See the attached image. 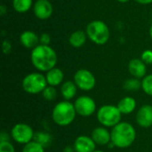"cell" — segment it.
I'll return each mask as SVG.
<instances>
[{
  "label": "cell",
  "instance_id": "1",
  "mask_svg": "<svg viewBox=\"0 0 152 152\" xmlns=\"http://www.w3.org/2000/svg\"><path fill=\"white\" fill-rule=\"evenodd\" d=\"M30 61L39 72H47L56 67L58 56L55 50L50 45H38L31 50Z\"/></svg>",
  "mask_w": 152,
  "mask_h": 152
},
{
  "label": "cell",
  "instance_id": "2",
  "mask_svg": "<svg viewBox=\"0 0 152 152\" xmlns=\"http://www.w3.org/2000/svg\"><path fill=\"white\" fill-rule=\"evenodd\" d=\"M111 142L118 149H126L133 145L136 139L134 126L128 122H120L111 131Z\"/></svg>",
  "mask_w": 152,
  "mask_h": 152
},
{
  "label": "cell",
  "instance_id": "3",
  "mask_svg": "<svg viewBox=\"0 0 152 152\" xmlns=\"http://www.w3.org/2000/svg\"><path fill=\"white\" fill-rule=\"evenodd\" d=\"M77 115L74 103L64 100L53 107L52 119L59 126H68L73 123Z\"/></svg>",
  "mask_w": 152,
  "mask_h": 152
},
{
  "label": "cell",
  "instance_id": "4",
  "mask_svg": "<svg viewBox=\"0 0 152 152\" xmlns=\"http://www.w3.org/2000/svg\"><path fill=\"white\" fill-rule=\"evenodd\" d=\"M86 33L87 37L95 45H103L108 43L110 31L108 25L100 20H94L89 22L86 28Z\"/></svg>",
  "mask_w": 152,
  "mask_h": 152
},
{
  "label": "cell",
  "instance_id": "5",
  "mask_svg": "<svg viewBox=\"0 0 152 152\" xmlns=\"http://www.w3.org/2000/svg\"><path fill=\"white\" fill-rule=\"evenodd\" d=\"M98 122L104 127L113 128L121 122L122 114L117 106L107 104L98 109L96 113Z\"/></svg>",
  "mask_w": 152,
  "mask_h": 152
},
{
  "label": "cell",
  "instance_id": "6",
  "mask_svg": "<svg viewBox=\"0 0 152 152\" xmlns=\"http://www.w3.org/2000/svg\"><path fill=\"white\" fill-rule=\"evenodd\" d=\"M45 76L41 72H32L24 77L21 81L22 89L29 94H42L47 86Z\"/></svg>",
  "mask_w": 152,
  "mask_h": 152
},
{
  "label": "cell",
  "instance_id": "7",
  "mask_svg": "<svg viewBox=\"0 0 152 152\" xmlns=\"http://www.w3.org/2000/svg\"><path fill=\"white\" fill-rule=\"evenodd\" d=\"M10 134L15 142L22 145L32 142L35 136L32 127L25 123H18L14 125L11 129Z\"/></svg>",
  "mask_w": 152,
  "mask_h": 152
},
{
  "label": "cell",
  "instance_id": "8",
  "mask_svg": "<svg viewBox=\"0 0 152 152\" xmlns=\"http://www.w3.org/2000/svg\"><path fill=\"white\" fill-rule=\"evenodd\" d=\"M74 82L78 89L85 92L93 90L96 85L94 75L86 69H80L76 71L74 74Z\"/></svg>",
  "mask_w": 152,
  "mask_h": 152
},
{
  "label": "cell",
  "instance_id": "9",
  "mask_svg": "<svg viewBox=\"0 0 152 152\" xmlns=\"http://www.w3.org/2000/svg\"><path fill=\"white\" fill-rule=\"evenodd\" d=\"M74 107L77 114L83 118L92 116L97 109L95 101L87 95H81L77 98L74 102Z\"/></svg>",
  "mask_w": 152,
  "mask_h": 152
},
{
  "label": "cell",
  "instance_id": "10",
  "mask_svg": "<svg viewBox=\"0 0 152 152\" xmlns=\"http://www.w3.org/2000/svg\"><path fill=\"white\" fill-rule=\"evenodd\" d=\"M34 15L41 20L49 19L53 12V7L49 0H37L33 5Z\"/></svg>",
  "mask_w": 152,
  "mask_h": 152
},
{
  "label": "cell",
  "instance_id": "11",
  "mask_svg": "<svg viewBox=\"0 0 152 152\" xmlns=\"http://www.w3.org/2000/svg\"><path fill=\"white\" fill-rule=\"evenodd\" d=\"M135 120L141 127L149 128L152 126V105L145 104L142 106L136 113Z\"/></svg>",
  "mask_w": 152,
  "mask_h": 152
},
{
  "label": "cell",
  "instance_id": "12",
  "mask_svg": "<svg viewBox=\"0 0 152 152\" xmlns=\"http://www.w3.org/2000/svg\"><path fill=\"white\" fill-rule=\"evenodd\" d=\"M75 152H94L96 150V144L91 136H77L73 144Z\"/></svg>",
  "mask_w": 152,
  "mask_h": 152
},
{
  "label": "cell",
  "instance_id": "13",
  "mask_svg": "<svg viewBox=\"0 0 152 152\" xmlns=\"http://www.w3.org/2000/svg\"><path fill=\"white\" fill-rule=\"evenodd\" d=\"M91 137L96 145L105 146L111 142V134L104 126H98L94 128L91 134Z\"/></svg>",
  "mask_w": 152,
  "mask_h": 152
},
{
  "label": "cell",
  "instance_id": "14",
  "mask_svg": "<svg viewBox=\"0 0 152 152\" xmlns=\"http://www.w3.org/2000/svg\"><path fill=\"white\" fill-rule=\"evenodd\" d=\"M128 71L133 77L141 79L146 76L147 67L142 59H132L128 63Z\"/></svg>",
  "mask_w": 152,
  "mask_h": 152
},
{
  "label": "cell",
  "instance_id": "15",
  "mask_svg": "<svg viewBox=\"0 0 152 152\" xmlns=\"http://www.w3.org/2000/svg\"><path fill=\"white\" fill-rule=\"evenodd\" d=\"M20 43L21 44V45L27 49H34L35 47H37L38 45H40L39 43V36L32 31V30H25L23 31L19 37Z\"/></svg>",
  "mask_w": 152,
  "mask_h": 152
},
{
  "label": "cell",
  "instance_id": "16",
  "mask_svg": "<svg viewBox=\"0 0 152 152\" xmlns=\"http://www.w3.org/2000/svg\"><path fill=\"white\" fill-rule=\"evenodd\" d=\"M45 78H46L48 86L56 87V86H58L63 83L64 72L61 69L55 67V68H53V69H52L46 72Z\"/></svg>",
  "mask_w": 152,
  "mask_h": 152
},
{
  "label": "cell",
  "instance_id": "17",
  "mask_svg": "<svg viewBox=\"0 0 152 152\" xmlns=\"http://www.w3.org/2000/svg\"><path fill=\"white\" fill-rule=\"evenodd\" d=\"M136 105V100L134 97L126 96L118 102L117 107L122 115H129L135 110Z\"/></svg>",
  "mask_w": 152,
  "mask_h": 152
},
{
  "label": "cell",
  "instance_id": "18",
  "mask_svg": "<svg viewBox=\"0 0 152 152\" xmlns=\"http://www.w3.org/2000/svg\"><path fill=\"white\" fill-rule=\"evenodd\" d=\"M77 86L74 81H65L61 86V94L65 101H70L77 95Z\"/></svg>",
  "mask_w": 152,
  "mask_h": 152
},
{
  "label": "cell",
  "instance_id": "19",
  "mask_svg": "<svg viewBox=\"0 0 152 152\" xmlns=\"http://www.w3.org/2000/svg\"><path fill=\"white\" fill-rule=\"evenodd\" d=\"M87 39V35L84 30H76L69 37V43L71 46L75 48H79L83 46Z\"/></svg>",
  "mask_w": 152,
  "mask_h": 152
},
{
  "label": "cell",
  "instance_id": "20",
  "mask_svg": "<svg viewBox=\"0 0 152 152\" xmlns=\"http://www.w3.org/2000/svg\"><path fill=\"white\" fill-rule=\"evenodd\" d=\"M12 8L19 13H25L33 8V0H12Z\"/></svg>",
  "mask_w": 152,
  "mask_h": 152
},
{
  "label": "cell",
  "instance_id": "21",
  "mask_svg": "<svg viewBox=\"0 0 152 152\" xmlns=\"http://www.w3.org/2000/svg\"><path fill=\"white\" fill-rule=\"evenodd\" d=\"M52 140H53L52 139V135H50L49 134L45 133V132H37V133L35 134L33 141L38 142L44 148H45V147H48V146L51 145Z\"/></svg>",
  "mask_w": 152,
  "mask_h": 152
},
{
  "label": "cell",
  "instance_id": "22",
  "mask_svg": "<svg viewBox=\"0 0 152 152\" xmlns=\"http://www.w3.org/2000/svg\"><path fill=\"white\" fill-rule=\"evenodd\" d=\"M124 89L129 92H136L142 89V81L136 77H131L125 81Z\"/></svg>",
  "mask_w": 152,
  "mask_h": 152
},
{
  "label": "cell",
  "instance_id": "23",
  "mask_svg": "<svg viewBox=\"0 0 152 152\" xmlns=\"http://www.w3.org/2000/svg\"><path fill=\"white\" fill-rule=\"evenodd\" d=\"M21 152H45V148L38 142L32 141L23 146Z\"/></svg>",
  "mask_w": 152,
  "mask_h": 152
},
{
  "label": "cell",
  "instance_id": "24",
  "mask_svg": "<svg viewBox=\"0 0 152 152\" xmlns=\"http://www.w3.org/2000/svg\"><path fill=\"white\" fill-rule=\"evenodd\" d=\"M142 89L146 94L152 96V74L146 75L142 78Z\"/></svg>",
  "mask_w": 152,
  "mask_h": 152
},
{
  "label": "cell",
  "instance_id": "25",
  "mask_svg": "<svg viewBox=\"0 0 152 152\" xmlns=\"http://www.w3.org/2000/svg\"><path fill=\"white\" fill-rule=\"evenodd\" d=\"M42 95L46 101H53L57 97V90L54 86H47L42 92Z\"/></svg>",
  "mask_w": 152,
  "mask_h": 152
},
{
  "label": "cell",
  "instance_id": "26",
  "mask_svg": "<svg viewBox=\"0 0 152 152\" xmlns=\"http://www.w3.org/2000/svg\"><path fill=\"white\" fill-rule=\"evenodd\" d=\"M0 152H15V148L10 141L0 142Z\"/></svg>",
  "mask_w": 152,
  "mask_h": 152
},
{
  "label": "cell",
  "instance_id": "27",
  "mask_svg": "<svg viewBox=\"0 0 152 152\" xmlns=\"http://www.w3.org/2000/svg\"><path fill=\"white\" fill-rule=\"evenodd\" d=\"M141 59L146 65L152 64V50H144L141 54Z\"/></svg>",
  "mask_w": 152,
  "mask_h": 152
},
{
  "label": "cell",
  "instance_id": "28",
  "mask_svg": "<svg viewBox=\"0 0 152 152\" xmlns=\"http://www.w3.org/2000/svg\"><path fill=\"white\" fill-rule=\"evenodd\" d=\"M51 42V37L48 33H42L39 36V43L40 45H50Z\"/></svg>",
  "mask_w": 152,
  "mask_h": 152
},
{
  "label": "cell",
  "instance_id": "29",
  "mask_svg": "<svg viewBox=\"0 0 152 152\" xmlns=\"http://www.w3.org/2000/svg\"><path fill=\"white\" fill-rule=\"evenodd\" d=\"M2 50L4 52V54H8L10 53V52L12 51V44L10 41L8 40H4L2 44Z\"/></svg>",
  "mask_w": 152,
  "mask_h": 152
},
{
  "label": "cell",
  "instance_id": "30",
  "mask_svg": "<svg viewBox=\"0 0 152 152\" xmlns=\"http://www.w3.org/2000/svg\"><path fill=\"white\" fill-rule=\"evenodd\" d=\"M12 138L11 134H8L5 132H2L0 134V142H9Z\"/></svg>",
  "mask_w": 152,
  "mask_h": 152
},
{
  "label": "cell",
  "instance_id": "31",
  "mask_svg": "<svg viewBox=\"0 0 152 152\" xmlns=\"http://www.w3.org/2000/svg\"><path fill=\"white\" fill-rule=\"evenodd\" d=\"M7 12V8L4 4H1L0 5V15L1 16H4L5 13Z\"/></svg>",
  "mask_w": 152,
  "mask_h": 152
},
{
  "label": "cell",
  "instance_id": "32",
  "mask_svg": "<svg viewBox=\"0 0 152 152\" xmlns=\"http://www.w3.org/2000/svg\"><path fill=\"white\" fill-rule=\"evenodd\" d=\"M134 1L140 4H150L152 3V0H134Z\"/></svg>",
  "mask_w": 152,
  "mask_h": 152
},
{
  "label": "cell",
  "instance_id": "33",
  "mask_svg": "<svg viewBox=\"0 0 152 152\" xmlns=\"http://www.w3.org/2000/svg\"><path fill=\"white\" fill-rule=\"evenodd\" d=\"M75 151V150H74V147H70V146H67L65 149H64V152H73Z\"/></svg>",
  "mask_w": 152,
  "mask_h": 152
},
{
  "label": "cell",
  "instance_id": "34",
  "mask_svg": "<svg viewBox=\"0 0 152 152\" xmlns=\"http://www.w3.org/2000/svg\"><path fill=\"white\" fill-rule=\"evenodd\" d=\"M149 33H150V37H151V38L152 39V24H151V28H150V29H149Z\"/></svg>",
  "mask_w": 152,
  "mask_h": 152
},
{
  "label": "cell",
  "instance_id": "35",
  "mask_svg": "<svg viewBox=\"0 0 152 152\" xmlns=\"http://www.w3.org/2000/svg\"><path fill=\"white\" fill-rule=\"evenodd\" d=\"M117 1H118L119 3H122V4H125V3H127V2H129L130 0H117Z\"/></svg>",
  "mask_w": 152,
  "mask_h": 152
},
{
  "label": "cell",
  "instance_id": "36",
  "mask_svg": "<svg viewBox=\"0 0 152 152\" xmlns=\"http://www.w3.org/2000/svg\"><path fill=\"white\" fill-rule=\"evenodd\" d=\"M94 152H104V151H100V150H95V151H94Z\"/></svg>",
  "mask_w": 152,
  "mask_h": 152
}]
</instances>
